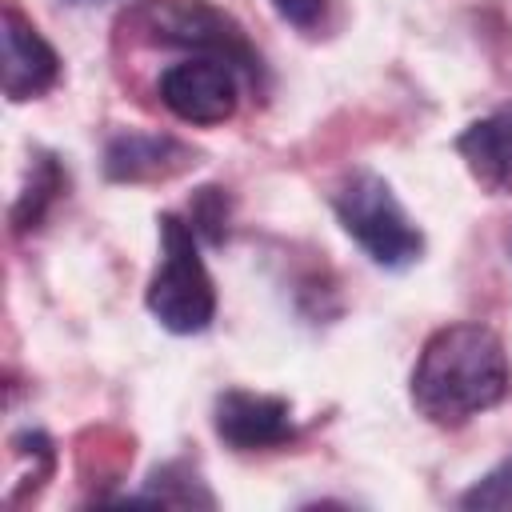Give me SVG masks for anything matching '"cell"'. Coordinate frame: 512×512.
I'll return each instance as SVG.
<instances>
[{
  "label": "cell",
  "instance_id": "cell-1",
  "mask_svg": "<svg viewBox=\"0 0 512 512\" xmlns=\"http://www.w3.org/2000/svg\"><path fill=\"white\" fill-rule=\"evenodd\" d=\"M512 388L504 340L480 320L436 328L408 376L412 408L436 428H460L496 408Z\"/></svg>",
  "mask_w": 512,
  "mask_h": 512
},
{
  "label": "cell",
  "instance_id": "cell-2",
  "mask_svg": "<svg viewBox=\"0 0 512 512\" xmlns=\"http://www.w3.org/2000/svg\"><path fill=\"white\" fill-rule=\"evenodd\" d=\"M116 32L140 48L228 60L252 88H264V60L244 24L212 0H132L116 20Z\"/></svg>",
  "mask_w": 512,
  "mask_h": 512
},
{
  "label": "cell",
  "instance_id": "cell-3",
  "mask_svg": "<svg viewBox=\"0 0 512 512\" xmlns=\"http://www.w3.org/2000/svg\"><path fill=\"white\" fill-rule=\"evenodd\" d=\"M160 268L144 288V308L172 336H200L216 320V284L200 256V236L176 212H160Z\"/></svg>",
  "mask_w": 512,
  "mask_h": 512
},
{
  "label": "cell",
  "instance_id": "cell-4",
  "mask_svg": "<svg viewBox=\"0 0 512 512\" xmlns=\"http://www.w3.org/2000/svg\"><path fill=\"white\" fill-rule=\"evenodd\" d=\"M332 212L376 268L404 272L424 256V232L404 212L392 184L372 168H356L336 184Z\"/></svg>",
  "mask_w": 512,
  "mask_h": 512
},
{
  "label": "cell",
  "instance_id": "cell-5",
  "mask_svg": "<svg viewBox=\"0 0 512 512\" xmlns=\"http://www.w3.org/2000/svg\"><path fill=\"white\" fill-rule=\"evenodd\" d=\"M160 104L196 128H212L236 116L240 108V76L228 60L216 56H188L180 64H168L156 80Z\"/></svg>",
  "mask_w": 512,
  "mask_h": 512
},
{
  "label": "cell",
  "instance_id": "cell-6",
  "mask_svg": "<svg viewBox=\"0 0 512 512\" xmlns=\"http://www.w3.org/2000/svg\"><path fill=\"white\" fill-rule=\"evenodd\" d=\"M212 428L232 452H268L296 440L292 404L248 388H224L212 400Z\"/></svg>",
  "mask_w": 512,
  "mask_h": 512
},
{
  "label": "cell",
  "instance_id": "cell-7",
  "mask_svg": "<svg viewBox=\"0 0 512 512\" xmlns=\"http://www.w3.org/2000/svg\"><path fill=\"white\" fill-rule=\"evenodd\" d=\"M200 164V152L172 132H116L104 144V180L112 184H160Z\"/></svg>",
  "mask_w": 512,
  "mask_h": 512
},
{
  "label": "cell",
  "instance_id": "cell-8",
  "mask_svg": "<svg viewBox=\"0 0 512 512\" xmlns=\"http://www.w3.org/2000/svg\"><path fill=\"white\" fill-rule=\"evenodd\" d=\"M0 40H4V96L12 104L36 100L60 80V56L40 36V28L8 0L0 16Z\"/></svg>",
  "mask_w": 512,
  "mask_h": 512
},
{
  "label": "cell",
  "instance_id": "cell-9",
  "mask_svg": "<svg viewBox=\"0 0 512 512\" xmlns=\"http://www.w3.org/2000/svg\"><path fill=\"white\" fill-rule=\"evenodd\" d=\"M456 156L488 196H512V104L472 120L456 136Z\"/></svg>",
  "mask_w": 512,
  "mask_h": 512
},
{
  "label": "cell",
  "instance_id": "cell-10",
  "mask_svg": "<svg viewBox=\"0 0 512 512\" xmlns=\"http://www.w3.org/2000/svg\"><path fill=\"white\" fill-rule=\"evenodd\" d=\"M64 192H68V172H64L60 156L36 152L32 164H28L24 188H20V196L12 200V212H8L12 232H16V236L36 232V228L48 220V212L56 208V200H60Z\"/></svg>",
  "mask_w": 512,
  "mask_h": 512
},
{
  "label": "cell",
  "instance_id": "cell-11",
  "mask_svg": "<svg viewBox=\"0 0 512 512\" xmlns=\"http://www.w3.org/2000/svg\"><path fill=\"white\" fill-rule=\"evenodd\" d=\"M132 504H168V508H216V496L200 480V472L188 460H168L148 472L144 488L136 496H124Z\"/></svg>",
  "mask_w": 512,
  "mask_h": 512
},
{
  "label": "cell",
  "instance_id": "cell-12",
  "mask_svg": "<svg viewBox=\"0 0 512 512\" xmlns=\"http://www.w3.org/2000/svg\"><path fill=\"white\" fill-rule=\"evenodd\" d=\"M188 224H192V232L208 248H220L228 240V224H232V196H228V188H220V184L196 188L192 200H188Z\"/></svg>",
  "mask_w": 512,
  "mask_h": 512
},
{
  "label": "cell",
  "instance_id": "cell-13",
  "mask_svg": "<svg viewBox=\"0 0 512 512\" xmlns=\"http://www.w3.org/2000/svg\"><path fill=\"white\" fill-rule=\"evenodd\" d=\"M460 508L480 512V508H512V456L500 460L492 472H484L472 488L460 492Z\"/></svg>",
  "mask_w": 512,
  "mask_h": 512
},
{
  "label": "cell",
  "instance_id": "cell-14",
  "mask_svg": "<svg viewBox=\"0 0 512 512\" xmlns=\"http://www.w3.org/2000/svg\"><path fill=\"white\" fill-rule=\"evenodd\" d=\"M272 8H276V16L284 20V24H292V28H316L320 24V16H324V0H272Z\"/></svg>",
  "mask_w": 512,
  "mask_h": 512
},
{
  "label": "cell",
  "instance_id": "cell-15",
  "mask_svg": "<svg viewBox=\"0 0 512 512\" xmlns=\"http://www.w3.org/2000/svg\"><path fill=\"white\" fill-rule=\"evenodd\" d=\"M68 4H104V0H68Z\"/></svg>",
  "mask_w": 512,
  "mask_h": 512
},
{
  "label": "cell",
  "instance_id": "cell-16",
  "mask_svg": "<svg viewBox=\"0 0 512 512\" xmlns=\"http://www.w3.org/2000/svg\"><path fill=\"white\" fill-rule=\"evenodd\" d=\"M508 252H512V236H508Z\"/></svg>",
  "mask_w": 512,
  "mask_h": 512
}]
</instances>
